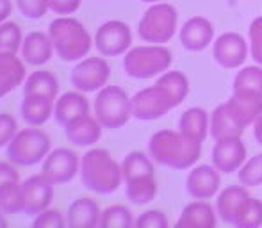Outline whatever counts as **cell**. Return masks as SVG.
<instances>
[{
  "instance_id": "19",
  "label": "cell",
  "mask_w": 262,
  "mask_h": 228,
  "mask_svg": "<svg viewBox=\"0 0 262 228\" xmlns=\"http://www.w3.org/2000/svg\"><path fill=\"white\" fill-rule=\"evenodd\" d=\"M214 27L204 16H193L180 29V43L189 52H202L212 43Z\"/></svg>"
},
{
  "instance_id": "38",
  "label": "cell",
  "mask_w": 262,
  "mask_h": 228,
  "mask_svg": "<svg viewBox=\"0 0 262 228\" xmlns=\"http://www.w3.org/2000/svg\"><path fill=\"white\" fill-rule=\"evenodd\" d=\"M138 228H168V218L161 211H146L134 221Z\"/></svg>"
},
{
  "instance_id": "40",
  "label": "cell",
  "mask_w": 262,
  "mask_h": 228,
  "mask_svg": "<svg viewBox=\"0 0 262 228\" xmlns=\"http://www.w3.org/2000/svg\"><path fill=\"white\" fill-rule=\"evenodd\" d=\"M80 2L82 0H49V9L59 16H68L79 9Z\"/></svg>"
},
{
  "instance_id": "21",
  "label": "cell",
  "mask_w": 262,
  "mask_h": 228,
  "mask_svg": "<svg viewBox=\"0 0 262 228\" xmlns=\"http://www.w3.org/2000/svg\"><path fill=\"white\" fill-rule=\"evenodd\" d=\"M54 43L45 32H29L21 41L20 56L31 66H43L54 56Z\"/></svg>"
},
{
  "instance_id": "44",
  "label": "cell",
  "mask_w": 262,
  "mask_h": 228,
  "mask_svg": "<svg viewBox=\"0 0 262 228\" xmlns=\"http://www.w3.org/2000/svg\"><path fill=\"white\" fill-rule=\"evenodd\" d=\"M7 226V221H6V218H4V214L0 212V228H6Z\"/></svg>"
},
{
  "instance_id": "45",
  "label": "cell",
  "mask_w": 262,
  "mask_h": 228,
  "mask_svg": "<svg viewBox=\"0 0 262 228\" xmlns=\"http://www.w3.org/2000/svg\"><path fill=\"white\" fill-rule=\"evenodd\" d=\"M141 2H152L154 4V2H162V0H141Z\"/></svg>"
},
{
  "instance_id": "18",
  "label": "cell",
  "mask_w": 262,
  "mask_h": 228,
  "mask_svg": "<svg viewBox=\"0 0 262 228\" xmlns=\"http://www.w3.org/2000/svg\"><path fill=\"white\" fill-rule=\"evenodd\" d=\"M220 184V171L209 164H200L189 171L186 180V189L189 196L196 198V200H209L217 193Z\"/></svg>"
},
{
  "instance_id": "4",
  "label": "cell",
  "mask_w": 262,
  "mask_h": 228,
  "mask_svg": "<svg viewBox=\"0 0 262 228\" xmlns=\"http://www.w3.org/2000/svg\"><path fill=\"white\" fill-rule=\"evenodd\" d=\"M217 216L221 221L237 228L262 226V201L250 196L246 187L230 186L223 189L216 203Z\"/></svg>"
},
{
  "instance_id": "7",
  "label": "cell",
  "mask_w": 262,
  "mask_h": 228,
  "mask_svg": "<svg viewBox=\"0 0 262 228\" xmlns=\"http://www.w3.org/2000/svg\"><path fill=\"white\" fill-rule=\"evenodd\" d=\"M50 152V138L39 128H24L6 146L7 161L14 166H36L43 163Z\"/></svg>"
},
{
  "instance_id": "34",
  "label": "cell",
  "mask_w": 262,
  "mask_h": 228,
  "mask_svg": "<svg viewBox=\"0 0 262 228\" xmlns=\"http://www.w3.org/2000/svg\"><path fill=\"white\" fill-rule=\"evenodd\" d=\"M241 186L255 187L262 184V153L253 155L250 161H246L237 173Z\"/></svg>"
},
{
  "instance_id": "36",
  "label": "cell",
  "mask_w": 262,
  "mask_h": 228,
  "mask_svg": "<svg viewBox=\"0 0 262 228\" xmlns=\"http://www.w3.org/2000/svg\"><path fill=\"white\" fill-rule=\"evenodd\" d=\"M16 6L20 13L29 20H39L47 14L49 9V0H16Z\"/></svg>"
},
{
  "instance_id": "32",
  "label": "cell",
  "mask_w": 262,
  "mask_h": 228,
  "mask_svg": "<svg viewBox=\"0 0 262 228\" xmlns=\"http://www.w3.org/2000/svg\"><path fill=\"white\" fill-rule=\"evenodd\" d=\"M234 89L253 91L262 95V66H246L237 72L234 79Z\"/></svg>"
},
{
  "instance_id": "17",
  "label": "cell",
  "mask_w": 262,
  "mask_h": 228,
  "mask_svg": "<svg viewBox=\"0 0 262 228\" xmlns=\"http://www.w3.org/2000/svg\"><path fill=\"white\" fill-rule=\"evenodd\" d=\"M246 161V146L241 138H228L216 141L212 148V164L220 173L239 171Z\"/></svg>"
},
{
  "instance_id": "3",
  "label": "cell",
  "mask_w": 262,
  "mask_h": 228,
  "mask_svg": "<svg viewBox=\"0 0 262 228\" xmlns=\"http://www.w3.org/2000/svg\"><path fill=\"white\" fill-rule=\"evenodd\" d=\"M80 182L86 189L98 194H111L121 186V164L111 157L107 150L91 148L80 159Z\"/></svg>"
},
{
  "instance_id": "27",
  "label": "cell",
  "mask_w": 262,
  "mask_h": 228,
  "mask_svg": "<svg viewBox=\"0 0 262 228\" xmlns=\"http://www.w3.org/2000/svg\"><path fill=\"white\" fill-rule=\"evenodd\" d=\"M54 100L41 97H24L20 104L21 120L29 127H41L54 116Z\"/></svg>"
},
{
  "instance_id": "30",
  "label": "cell",
  "mask_w": 262,
  "mask_h": 228,
  "mask_svg": "<svg viewBox=\"0 0 262 228\" xmlns=\"http://www.w3.org/2000/svg\"><path fill=\"white\" fill-rule=\"evenodd\" d=\"M24 34L21 29L14 21H4L0 24V56L2 54H18L21 49Z\"/></svg>"
},
{
  "instance_id": "29",
  "label": "cell",
  "mask_w": 262,
  "mask_h": 228,
  "mask_svg": "<svg viewBox=\"0 0 262 228\" xmlns=\"http://www.w3.org/2000/svg\"><path fill=\"white\" fill-rule=\"evenodd\" d=\"M179 128H180V132H184L186 135L204 143V139L207 138V128H209L207 112L200 107L187 109V111L180 116Z\"/></svg>"
},
{
  "instance_id": "2",
  "label": "cell",
  "mask_w": 262,
  "mask_h": 228,
  "mask_svg": "<svg viewBox=\"0 0 262 228\" xmlns=\"http://www.w3.org/2000/svg\"><path fill=\"white\" fill-rule=\"evenodd\" d=\"M148 155L154 163L173 170H187L202 155V141L184 132L159 130L148 141Z\"/></svg>"
},
{
  "instance_id": "11",
  "label": "cell",
  "mask_w": 262,
  "mask_h": 228,
  "mask_svg": "<svg viewBox=\"0 0 262 228\" xmlns=\"http://www.w3.org/2000/svg\"><path fill=\"white\" fill-rule=\"evenodd\" d=\"M111 75L109 62L104 57H86L80 59L77 66L72 70V86L82 93H95L107 86Z\"/></svg>"
},
{
  "instance_id": "33",
  "label": "cell",
  "mask_w": 262,
  "mask_h": 228,
  "mask_svg": "<svg viewBox=\"0 0 262 228\" xmlns=\"http://www.w3.org/2000/svg\"><path fill=\"white\" fill-rule=\"evenodd\" d=\"M0 212L2 214H21L20 182L9 184L0 189Z\"/></svg>"
},
{
  "instance_id": "23",
  "label": "cell",
  "mask_w": 262,
  "mask_h": 228,
  "mask_svg": "<svg viewBox=\"0 0 262 228\" xmlns=\"http://www.w3.org/2000/svg\"><path fill=\"white\" fill-rule=\"evenodd\" d=\"M102 211L91 198H77L68 207L66 225L70 228H95L100 225Z\"/></svg>"
},
{
  "instance_id": "41",
  "label": "cell",
  "mask_w": 262,
  "mask_h": 228,
  "mask_svg": "<svg viewBox=\"0 0 262 228\" xmlns=\"http://www.w3.org/2000/svg\"><path fill=\"white\" fill-rule=\"evenodd\" d=\"M20 182V175L16 171V166L13 163H0V189L9 184H16Z\"/></svg>"
},
{
  "instance_id": "43",
  "label": "cell",
  "mask_w": 262,
  "mask_h": 228,
  "mask_svg": "<svg viewBox=\"0 0 262 228\" xmlns=\"http://www.w3.org/2000/svg\"><path fill=\"white\" fill-rule=\"evenodd\" d=\"M253 135H255L257 143L262 146V114L255 120V123H253Z\"/></svg>"
},
{
  "instance_id": "16",
  "label": "cell",
  "mask_w": 262,
  "mask_h": 228,
  "mask_svg": "<svg viewBox=\"0 0 262 228\" xmlns=\"http://www.w3.org/2000/svg\"><path fill=\"white\" fill-rule=\"evenodd\" d=\"M225 105L239 127L246 128L248 125L255 123V120L262 114V95L253 91L234 89L230 100L225 102Z\"/></svg>"
},
{
  "instance_id": "26",
  "label": "cell",
  "mask_w": 262,
  "mask_h": 228,
  "mask_svg": "<svg viewBox=\"0 0 262 228\" xmlns=\"http://www.w3.org/2000/svg\"><path fill=\"white\" fill-rule=\"evenodd\" d=\"M217 219L214 209L207 201H193L182 209L177 226L179 228H212L216 226Z\"/></svg>"
},
{
  "instance_id": "20",
  "label": "cell",
  "mask_w": 262,
  "mask_h": 228,
  "mask_svg": "<svg viewBox=\"0 0 262 228\" xmlns=\"http://www.w3.org/2000/svg\"><path fill=\"white\" fill-rule=\"evenodd\" d=\"M102 128L97 118L84 114L64 125V135L73 146H93L102 138Z\"/></svg>"
},
{
  "instance_id": "22",
  "label": "cell",
  "mask_w": 262,
  "mask_h": 228,
  "mask_svg": "<svg viewBox=\"0 0 262 228\" xmlns=\"http://www.w3.org/2000/svg\"><path fill=\"white\" fill-rule=\"evenodd\" d=\"M84 114H90V102L82 95V91H68L55 100L54 118L62 127Z\"/></svg>"
},
{
  "instance_id": "39",
  "label": "cell",
  "mask_w": 262,
  "mask_h": 228,
  "mask_svg": "<svg viewBox=\"0 0 262 228\" xmlns=\"http://www.w3.org/2000/svg\"><path fill=\"white\" fill-rule=\"evenodd\" d=\"M18 132V123L11 114L0 112V148L7 146L11 143V139L16 135Z\"/></svg>"
},
{
  "instance_id": "24",
  "label": "cell",
  "mask_w": 262,
  "mask_h": 228,
  "mask_svg": "<svg viewBox=\"0 0 262 228\" xmlns=\"http://www.w3.org/2000/svg\"><path fill=\"white\" fill-rule=\"evenodd\" d=\"M25 80V62L16 54L0 56V98L9 95Z\"/></svg>"
},
{
  "instance_id": "13",
  "label": "cell",
  "mask_w": 262,
  "mask_h": 228,
  "mask_svg": "<svg viewBox=\"0 0 262 228\" xmlns=\"http://www.w3.org/2000/svg\"><path fill=\"white\" fill-rule=\"evenodd\" d=\"M21 214L36 216L50 207L54 198V184L45 175H32L20 184Z\"/></svg>"
},
{
  "instance_id": "15",
  "label": "cell",
  "mask_w": 262,
  "mask_h": 228,
  "mask_svg": "<svg viewBox=\"0 0 262 228\" xmlns=\"http://www.w3.org/2000/svg\"><path fill=\"white\" fill-rule=\"evenodd\" d=\"M212 56L221 68H239L245 64L248 56L246 39L237 32H225L214 41Z\"/></svg>"
},
{
  "instance_id": "28",
  "label": "cell",
  "mask_w": 262,
  "mask_h": 228,
  "mask_svg": "<svg viewBox=\"0 0 262 228\" xmlns=\"http://www.w3.org/2000/svg\"><path fill=\"white\" fill-rule=\"evenodd\" d=\"M209 128L214 141H221V139H228V138H241V134L245 132V128L239 127L237 121L232 118V114L228 112L225 104L217 105L214 109L212 116H210Z\"/></svg>"
},
{
  "instance_id": "5",
  "label": "cell",
  "mask_w": 262,
  "mask_h": 228,
  "mask_svg": "<svg viewBox=\"0 0 262 228\" xmlns=\"http://www.w3.org/2000/svg\"><path fill=\"white\" fill-rule=\"evenodd\" d=\"M127 200L134 205H146L156 198L157 182L152 157L143 152H130L121 163Z\"/></svg>"
},
{
  "instance_id": "9",
  "label": "cell",
  "mask_w": 262,
  "mask_h": 228,
  "mask_svg": "<svg viewBox=\"0 0 262 228\" xmlns=\"http://www.w3.org/2000/svg\"><path fill=\"white\" fill-rule=\"evenodd\" d=\"M95 118L109 130H116L127 125L132 116V104L128 95L118 86H104L98 91L93 104Z\"/></svg>"
},
{
  "instance_id": "12",
  "label": "cell",
  "mask_w": 262,
  "mask_h": 228,
  "mask_svg": "<svg viewBox=\"0 0 262 228\" xmlns=\"http://www.w3.org/2000/svg\"><path fill=\"white\" fill-rule=\"evenodd\" d=\"M95 47L104 57H116L127 54L132 45V32L125 21L109 20L97 29Z\"/></svg>"
},
{
  "instance_id": "31",
  "label": "cell",
  "mask_w": 262,
  "mask_h": 228,
  "mask_svg": "<svg viewBox=\"0 0 262 228\" xmlns=\"http://www.w3.org/2000/svg\"><path fill=\"white\" fill-rule=\"evenodd\" d=\"M100 228H130L134 226L132 212L123 205H113L102 211L100 216Z\"/></svg>"
},
{
  "instance_id": "10",
  "label": "cell",
  "mask_w": 262,
  "mask_h": 228,
  "mask_svg": "<svg viewBox=\"0 0 262 228\" xmlns=\"http://www.w3.org/2000/svg\"><path fill=\"white\" fill-rule=\"evenodd\" d=\"M177 21H179V14H177V9L171 4H154L152 7L146 9V13L139 20L138 34L143 41L162 45L175 36Z\"/></svg>"
},
{
  "instance_id": "14",
  "label": "cell",
  "mask_w": 262,
  "mask_h": 228,
  "mask_svg": "<svg viewBox=\"0 0 262 228\" xmlns=\"http://www.w3.org/2000/svg\"><path fill=\"white\" fill-rule=\"evenodd\" d=\"M80 170V159L73 150L70 148H55L50 150L45 157L41 166V173L54 184H66L75 178Z\"/></svg>"
},
{
  "instance_id": "1",
  "label": "cell",
  "mask_w": 262,
  "mask_h": 228,
  "mask_svg": "<svg viewBox=\"0 0 262 228\" xmlns=\"http://www.w3.org/2000/svg\"><path fill=\"white\" fill-rule=\"evenodd\" d=\"M189 93V80L182 72H164L154 86L138 91L130 98L132 116L141 121L159 120L179 107Z\"/></svg>"
},
{
  "instance_id": "8",
  "label": "cell",
  "mask_w": 262,
  "mask_h": 228,
  "mask_svg": "<svg viewBox=\"0 0 262 228\" xmlns=\"http://www.w3.org/2000/svg\"><path fill=\"white\" fill-rule=\"evenodd\" d=\"M171 66V52L162 45L134 47L123 57V70L138 80L152 79Z\"/></svg>"
},
{
  "instance_id": "35",
  "label": "cell",
  "mask_w": 262,
  "mask_h": 228,
  "mask_svg": "<svg viewBox=\"0 0 262 228\" xmlns=\"http://www.w3.org/2000/svg\"><path fill=\"white\" fill-rule=\"evenodd\" d=\"M250 38V54L257 64L262 66V16L255 18L248 29Z\"/></svg>"
},
{
  "instance_id": "6",
  "label": "cell",
  "mask_w": 262,
  "mask_h": 228,
  "mask_svg": "<svg viewBox=\"0 0 262 228\" xmlns=\"http://www.w3.org/2000/svg\"><path fill=\"white\" fill-rule=\"evenodd\" d=\"M49 36L57 57L68 62L86 57L95 43L88 29L79 20L70 16H59L50 21Z\"/></svg>"
},
{
  "instance_id": "42",
  "label": "cell",
  "mask_w": 262,
  "mask_h": 228,
  "mask_svg": "<svg viewBox=\"0 0 262 228\" xmlns=\"http://www.w3.org/2000/svg\"><path fill=\"white\" fill-rule=\"evenodd\" d=\"M11 13H13V4H11V0H0V24H4V21L11 16Z\"/></svg>"
},
{
  "instance_id": "37",
  "label": "cell",
  "mask_w": 262,
  "mask_h": 228,
  "mask_svg": "<svg viewBox=\"0 0 262 228\" xmlns=\"http://www.w3.org/2000/svg\"><path fill=\"white\" fill-rule=\"evenodd\" d=\"M66 219L55 209H45L43 212L34 216L32 228H64Z\"/></svg>"
},
{
  "instance_id": "25",
  "label": "cell",
  "mask_w": 262,
  "mask_h": 228,
  "mask_svg": "<svg viewBox=\"0 0 262 228\" xmlns=\"http://www.w3.org/2000/svg\"><path fill=\"white\" fill-rule=\"evenodd\" d=\"M59 80L49 70L32 72L24 80V97H41L49 100H57Z\"/></svg>"
}]
</instances>
